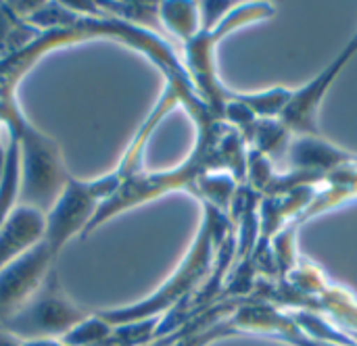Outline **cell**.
Returning a JSON list of instances; mask_svg holds the SVG:
<instances>
[{"label":"cell","mask_w":357,"mask_h":346,"mask_svg":"<svg viewBox=\"0 0 357 346\" xmlns=\"http://www.w3.org/2000/svg\"><path fill=\"white\" fill-rule=\"evenodd\" d=\"M0 123L19 138V205L48 213L69 180L59 144L29 123L17 98H0Z\"/></svg>","instance_id":"obj_1"},{"label":"cell","mask_w":357,"mask_h":346,"mask_svg":"<svg viewBox=\"0 0 357 346\" xmlns=\"http://www.w3.org/2000/svg\"><path fill=\"white\" fill-rule=\"evenodd\" d=\"M224 219L218 213V209L213 205H205V223L188 253V257L182 261V265L174 272V276L149 299L138 301L134 305L128 307H119V309H107V311H98L111 326H126V324H134V322H142V320H153L159 317L163 311H169L174 307H178L186 294H190L195 290V286L199 284V280L205 276L209 263H211V255H213V246L215 240L220 238Z\"/></svg>","instance_id":"obj_2"},{"label":"cell","mask_w":357,"mask_h":346,"mask_svg":"<svg viewBox=\"0 0 357 346\" xmlns=\"http://www.w3.org/2000/svg\"><path fill=\"white\" fill-rule=\"evenodd\" d=\"M121 182L123 178L117 173V169L90 182H82L69 175L56 203L46 213L44 242L50 246L54 257H59L63 246L73 236H84L98 207L119 190Z\"/></svg>","instance_id":"obj_3"},{"label":"cell","mask_w":357,"mask_h":346,"mask_svg":"<svg viewBox=\"0 0 357 346\" xmlns=\"http://www.w3.org/2000/svg\"><path fill=\"white\" fill-rule=\"evenodd\" d=\"M90 313L75 305L61 288L54 272L48 276L40 292L15 315L0 324V330L8 332L21 343L63 338Z\"/></svg>","instance_id":"obj_4"},{"label":"cell","mask_w":357,"mask_h":346,"mask_svg":"<svg viewBox=\"0 0 357 346\" xmlns=\"http://www.w3.org/2000/svg\"><path fill=\"white\" fill-rule=\"evenodd\" d=\"M54 255L42 240L23 257L0 269V324L23 309L52 274Z\"/></svg>","instance_id":"obj_5"},{"label":"cell","mask_w":357,"mask_h":346,"mask_svg":"<svg viewBox=\"0 0 357 346\" xmlns=\"http://www.w3.org/2000/svg\"><path fill=\"white\" fill-rule=\"evenodd\" d=\"M44 234L46 213L27 205H17L0 226V269L40 244Z\"/></svg>","instance_id":"obj_6"},{"label":"cell","mask_w":357,"mask_h":346,"mask_svg":"<svg viewBox=\"0 0 357 346\" xmlns=\"http://www.w3.org/2000/svg\"><path fill=\"white\" fill-rule=\"evenodd\" d=\"M42 31L15 13L10 2H0V61L19 52Z\"/></svg>","instance_id":"obj_7"},{"label":"cell","mask_w":357,"mask_h":346,"mask_svg":"<svg viewBox=\"0 0 357 346\" xmlns=\"http://www.w3.org/2000/svg\"><path fill=\"white\" fill-rule=\"evenodd\" d=\"M19 165H21V159H19V138H17V134L8 132L6 159H4V167L0 171V226L10 215V211L19 205V184H21Z\"/></svg>","instance_id":"obj_8"},{"label":"cell","mask_w":357,"mask_h":346,"mask_svg":"<svg viewBox=\"0 0 357 346\" xmlns=\"http://www.w3.org/2000/svg\"><path fill=\"white\" fill-rule=\"evenodd\" d=\"M159 21L178 38L192 40L197 36L199 25V8L192 2H161L159 4Z\"/></svg>","instance_id":"obj_9"},{"label":"cell","mask_w":357,"mask_h":346,"mask_svg":"<svg viewBox=\"0 0 357 346\" xmlns=\"http://www.w3.org/2000/svg\"><path fill=\"white\" fill-rule=\"evenodd\" d=\"M113 332L115 326H111L100 313H90L61 340L67 346H107Z\"/></svg>","instance_id":"obj_10"},{"label":"cell","mask_w":357,"mask_h":346,"mask_svg":"<svg viewBox=\"0 0 357 346\" xmlns=\"http://www.w3.org/2000/svg\"><path fill=\"white\" fill-rule=\"evenodd\" d=\"M109 13L117 15L119 21L136 25V27H151L159 21V4L151 2H100Z\"/></svg>","instance_id":"obj_11"},{"label":"cell","mask_w":357,"mask_h":346,"mask_svg":"<svg viewBox=\"0 0 357 346\" xmlns=\"http://www.w3.org/2000/svg\"><path fill=\"white\" fill-rule=\"evenodd\" d=\"M23 346H67L61 338H44V340H27Z\"/></svg>","instance_id":"obj_12"},{"label":"cell","mask_w":357,"mask_h":346,"mask_svg":"<svg viewBox=\"0 0 357 346\" xmlns=\"http://www.w3.org/2000/svg\"><path fill=\"white\" fill-rule=\"evenodd\" d=\"M0 346H23V343L17 340L15 336H10L8 332L0 330Z\"/></svg>","instance_id":"obj_13"},{"label":"cell","mask_w":357,"mask_h":346,"mask_svg":"<svg viewBox=\"0 0 357 346\" xmlns=\"http://www.w3.org/2000/svg\"><path fill=\"white\" fill-rule=\"evenodd\" d=\"M4 159H6V146H4V142H2V138H0V171H2V167H4Z\"/></svg>","instance_id":"obj_14"}]
</instances>
